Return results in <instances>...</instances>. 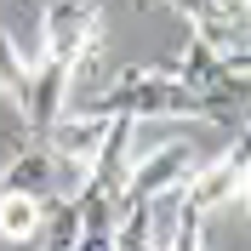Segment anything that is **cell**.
<instances>
[{"label":"cell","instance_id":"1","mask_svg":"<svg viewBox=\"0 0 251 251\" xmlns=\"http://www.w3.org/2000/svg\"><path fill=\"white\" fill-rule=\"evenodd\" d=\"M92 114H103V120H177V114H188V120H234L240 126V103H217V97H200L188 92L177 75H166V63H149V69H126L120 80H114L109 92L92 103Z\"/></svg>","mask_w":251,"mask_h":251},{"label":"cell","instance_id":"2","mask_svg":"<svg viewBox=\"0 0 251 251\" xmlns=\"http://www.w3.org/2000/svg\"><path fill=\"white\" fill-rule=\"evenodd\" d=\"M103 40V6L97 0H51L46 6V23H40V51L63 63H86Z\"/></svg>","mask_w":251,"mask_h":251},{"label":"cell","instance_id":"3","mask_svg":"<svg viewBox=\"0 0 251 251\" xmlns=\"http://www.w3.org/2000/svg\"><path fill=\"white\" fill-rule=\"evenodd\" d=\"M166 75H177L188 92L200 97H217V103H246V63L234 57H217V51L188 34V46L177 57H166Z\"/></svg>","mask_w":251,"mask_h":251},{"label":"cell","instance_id":"4","mask_svg":"<svg viewBox=\"0 0 251 251\" xmlns=\"http://www.w3.org/2000/svg\"><path fill=\"white\" fill-rule=\"evenodd\" d=\"M188 172H194L188 143H160L154 154H143L137 166H126V177H120V205H154V200H166V194L183 188Z\"/></svg>","mask_w":251,"mask_h":251},{"label":"cell","instance_id":"5","mask_svg":"<svg viewBox=\"0 0 251 251\" xmlns=\"http://www.w3.org/2000/svg\"><path fill=\"white\" fill-rule=\"evenodd\" d=\"M75 75H80L75 63L46 57V51H40V57L29 63V92H23V103H17V109H23V126H29V143H40V137H46V126L63 114V103H69V86H75Z\"/></svg>","mask_w":251,"mask_h":251},{"label":"cell","instance_id":"6","mask_svg":"<svg viewBox=\"0 0 251 251\" xmlns=\"http://www.w3.org/2000/svg\"><path fill=\"white\" fill-rule=\"evenodd\" d=\"M240 194H246V137H234V149H223L211 166H194L183 177V200L194 211H217Z\"/></svg>","mask_w":251,"mask_h":251},{"label":"cell","instance_id":"7","mask_svg":"<svg viewBox=\"0 0 251 251\" xmlns=\"http://www.w3.org/2000/svg\"><path fill=\"white\" fill-rule=\"evenodd\" d=\"M103 137H109V120L103 114H57V120L46 126V149H51V160H75V166H92V154L103 149Z\"/></svg>","mask_w":251,"mask_h":251},{"label":"cell","instance_id":"8","mask_svg":"<svg viewBox=\"0 0 251 251\" xmlns=\"http://www.w3.org/2000/svg\"><path fill=\"white\" fill-rule=\"evenodd\" d=\"M40 223H46V200H40V194L0 188V240L29 246V240H40Z\"/></svg>","mask_w":251,"mask_h":251},{"label":"cell","instance_id":"9","mask_svg":"<svg viewBox=\"0 0 251 251\" xmlns=\"http://www.w3.org/2000/svg\"><path fill=\"white\" fill-rule=\"evenodd\" d=\"M46 183H51V149L46 143L17 149L12 166L0 172V188H17V194H46Z\"/></svg>","mask_w":251,"mask_h":251},{"label":"cell","instance_id":"10","mask_svg":"<svg viewBox=\"0 0 251 251\" xmlns=\"http://www.w3.org/2000/svg\"><path fill=\"white\" fill-rule=\"evenodd\" d=\"M160 234L166 228H154V205H120V217H114V251H160Z\"/></svg>","mask_w":251,"mask_h":251},{"label":"cell","instance_id":"11","mask_svg":"<svg viewBox=\"0 0 251 251\" xmlns=\"http://www.w3.org/2000/svg\"><path fill=\"white\" fill-rule=\"evenodd\" d=\"M200 223H205V211H194V205L177 194V205H172V223H166V240H160V251H205Z\"/></svg>","mask_w":251,"mask_h":251},{"label":"cell","instance_id":"12","mask_svg":"<svg viewBox=\"0 0 251 251\" xmlns=\"http://www.w3.org/2000/svg\"><path fill=\"white\" fill-rule=\"evenodd\" d=\"M0 92L12 103H23V92H29V57L17 51V40L6 29H0Z\"/></svg>","mask_w":251,"mask_h":251},{"label":"cell","instance_id":"13","mask_svg":"<svg viewBox=\"0 0 251 251\" xmlns=\"http://www.w3.org/2000/svg\"><path fill=\"white\" fill-rule=\"evenodd\" d=\"M17 6H34V0H17Z\"/></svg>","mask_w":251,"mask_h":251}]
</instances>
